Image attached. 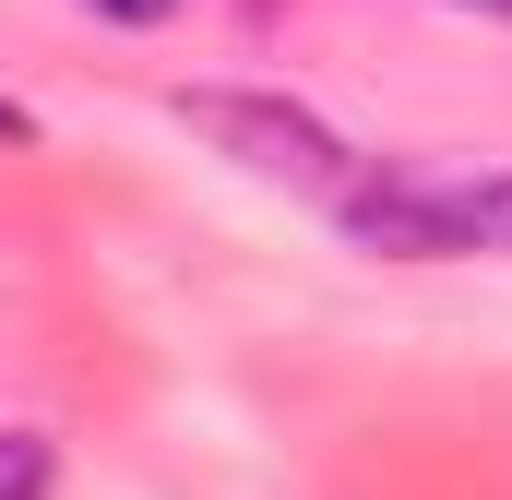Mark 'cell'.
<instances>
[{"instance_id":"cell-1","label":"cell","mask_w":512,"mask_h":500,"mask_svg":"<svg viewBox=\"0 0 512 500\" xmlns=\"http://www.w3.org/2000/svg\"><path fill=\"white\" fill-rule=\"evenodd\" d=\"M179 120L203 131L215 155H239V167H262V179L310 191V203H346V191H358V155H346L334 131L310 120V108H286V96H239V84H203V96H179Z\"/></svg>"},{"instance_id":"cell-2","label":"cell","mask_w":512,"mask_h":500,"mask_svg":"<svg viewBox=\"0 0 512 500\" xmlns=\"http://www.w3.org/2000/svg\"><path fill=\"white\" fill-rule=\"evenodd\" d=\"M346 227L370 250H512V179H358L346 191Z\"/></svg>"},{"instance_id":"cell-3","label":"cell","mask_w":512,"mask_h":500,"mask_svg":"<svg viewBox=\"0 0 512 500\" xmlns=\"http://www.w3.org/2000/svg\"><path fill=\"white\" fill-rule=\"evenodd\" d=\"M48 477H60V453L36 429H0V500H48Z\"/></svg>"},{"instance_id":"cell-4","label":"cell","mask_w":512,"mask_h":500,"mask_svg":"<svg viewBox=\"0 0 512 500\" xmlns=\"http://www.w3.org/2000/svg\"><path fill=\"white\" fill-rule=\"evenodd\" d=\"M96 24H167V12H191V0H84Z\"/></svg>"},{"instance_id":"cell-5","label":"cell","mask_w":512,"mask_h":500,"mask_svg":"<svg viewBox=\"0 0 512 500\" xmlns=\"http://www.w3.org/2000/svg\"><path fill=\"white\" fill-rule=\"evenodd\" d=\"M0 143H36V120H24V108H0Z\"/></svg>"},{"instance_id":"cell-6","label":"cell","mask_w":512,"mask_h":500,"mask_svg":"<svg viewBox=\"0 0 512 500\" xmlns=\"http://www.w3.org/2000/svg\"><path fill=\"white\" fill-rule=\"evenodd\" d=\"M453 12H501V24H512V0H453Z\"/></svg>"}]
</instances>
